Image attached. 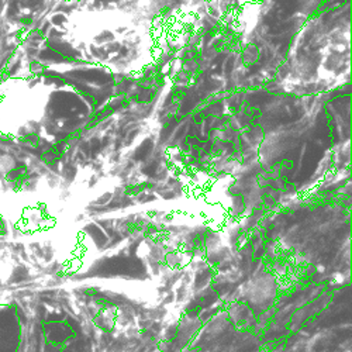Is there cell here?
Returning <instances> with one entry per match:
<instances>
[{
    "mask_svg": "<svg viewBox=\"0 0 352 352\" xmlns=\"http://www.w3.org/2000/svg\"><path fill=\"white\" fill-rule=\"evenodd\" d=\"M227 314H228V318H231V321L235 324H244V322H248L252 318H255L251 308L247 304L239 302L231 303L230 307L227 308Z\"/></svg>",
    "mask_w": 352,
    "mask_h": 352,
    "instance_id": "cell-1",
    "label": "cell"
}]
</instances>
